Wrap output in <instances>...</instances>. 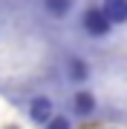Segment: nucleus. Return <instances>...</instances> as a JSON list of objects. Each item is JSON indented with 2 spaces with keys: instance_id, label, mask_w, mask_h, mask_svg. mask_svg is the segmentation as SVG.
<instances>
[{
  "instance_id": "nucleus-1",
  "label": "nucleus",
  "mask_w": 127,
  "mask_h": 129,
  "mask_svg": "<svg viewBox=\"0 0 127 129\" xmlns=\"http://www.w3.org/2000/svg\"><path fill=\"white\" fill-rule=\"evenodd\" d=\"M84 29H87L89 35H107V32H110V20L104 17L101 9H87V14H84Z\"/></svg>"
},
{
  "instance_id": "nucleus-2",
  "label": "nucleus",
  "mask_w": 127,
  "mask_h": 129,
  "mask_svg": "<svg viewBox=\"0 0 127 129\" xmlns=\"http://www.w3.org/2000/svg\"><path fill=\"white\" fill-rule=\"evenodd\" d=\"M101 12H104V17L110 20V26L113 23H124L127 20V0H107Z\"/></svg>"
},
{
  "instance_id": "nucleus-3",
  "label": "nucleus",
  "mask_w": 127,
  "mask_h": 129,
  "mask_svg": "<svg viewBox=\"0 0 127 129\" xmlns=\"http://www.w3.org/2000/svg\"><path fill=\"white\" fill-rule=\"evenodd\" d=\"M29 112H32V120L43 123V120L52 118V101H49V98H35L32 106H29Z\"/></svg>"
},
{
  "instance_id": "nucleus-4",
  "label": "nucleus",
  "mask_w": 127,
  "mask_h": 129,
  "mask_svg": "<svg viewBox=\"0 0 127 129\" xmlns=\"http://www.w3.org/2000/svg\"><path fill=\"white\" fill-rule=\"evenodd\" d=\"M75 112L78 115H93L95 112V98L89 92H78L75 95Z\"/></svg>"
},
{
  "instance_id": "nucleus-5",
  "label": "nucleus",
  "mask_w": 127,
  "mask_h": 129,
  "mask_svg": "<svg viewBox=\"0 0 127 129\" xmlns=\"http://www.w3.org/2000/svg\"><path fill=\"white\" fill-rule=\"evenodd\" d=\"M69 6H72V0H46V9L55 14V17H64V14L69 12Z\"/></svg>"
},
{
  "instance_id": "nucleus-6",
  "label": "nucleus",
  "mask_w": 127,
  "mask_h": 129,
  "mask_svg": "<svg viewBox=\"0 0 127 129\" xmlns=\"http://www.w3.org/2000/svg\"><path fill=\"white\" fill-rule=\"evenodd\" d=\"M69 78L72 80H84L87 78V63H84V60H78V57L69 60Z\"/></svg>"
},
{
  "instance_id": "nucleus-7",
  "label": "nucleus",
  "mask_w": 127,
  "mask_h": 129,
  "mask_svg": "<svg viewBox=\"0 0 127 129\" xmlns=\"http://www.w3.org/2000/svg\"><path fill=\"white\" fill-rule=\"evenodd\" d=\"M46 129H69V120L61 118V115H55V118H49V126Z\"/></svg>"
},
{
  "instance_id": "nucleus-8",
  "label": "nucleus",
  "mask_w": 127,
  "mask_h": 129,
  "mask_svg": "<svg viewBox=\"0 0 127 129\" xmlns=\"http://www.w3.org/2000/svg\"><path fill=\"white\" fill-rule=\"evenodd\" d=\"M6 129H17V126H6Z\"/></svg>"
}]
</instances>
